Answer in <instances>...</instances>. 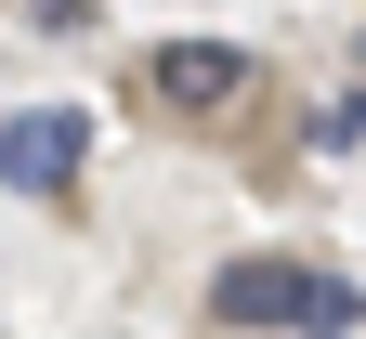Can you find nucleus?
Here are the masks:
<instances>
[{"label": "nucleus", "mask_w": 366, "mask_h": 339, "mask_svg": "<svg viewBox=\"0 0 366 339\" xmlns=\"http://www.w3.org/2000/svg\"><path fill=\"white\" fill-rule=\"evenodd\" d=\"M79 157H92V118H79V105H26L14 131H0V170H14L26 196H66Z\"/></svg>", "instance_id": "nucleus-3"}, {"label": "nucleus", "mask_w": 366, "mask_h": 339, "mask_svg": "<svg viewBox=\"0 0 366 339\" xmlns=\"http://www.w3.org/2000/svg\"><path fill=\"white\" fill-rule=\"evenodd\" d=\"M209 326H314V339H340L353 326V287L340 274H301V261H222L209 274Z\"/></svg>", "instance_id": "nucleus-1"}, {"label": "nucleus", "mask_w": 366, "mask_h": 339, "mask_svg": "<svg viewBox=\"0 0 366 339\" xmlns=\"http://www.w3.org/2000/svg\"><path fill=\"white\" fill-rule=\"evenodd\" d=\"M249 91H262V53H236V39H157V53H144V105L183 118V131L236 118Z\"/></svg>", "instance_id": "nucleus-2"}]
</instances>
